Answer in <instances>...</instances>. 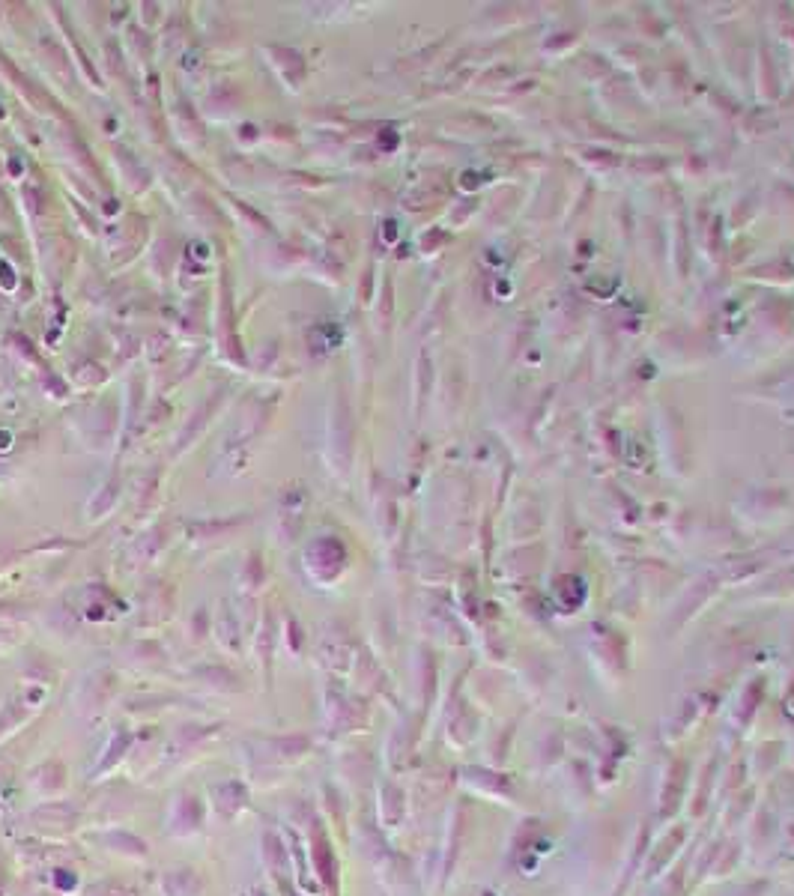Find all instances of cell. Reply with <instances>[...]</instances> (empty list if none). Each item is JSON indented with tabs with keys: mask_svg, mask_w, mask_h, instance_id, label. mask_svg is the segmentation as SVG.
Masks as SVG:
<instances>
[{
	"mask_svg": "<svg viewBox=\"0 0 794 896\" xmlns=\"http://www.w3.org/2000/svg\"><path fill=\"white\" fill-rule=\"evenodd\" d=\"M215 810H218V816L221 819H233L239 810H245V804H248V792H245V786L242 783H236V780H224V783H218L215 786Z\"/></svg>",
	"mask_w": 794,
	"mask_h": 896,
	"instance_id": "obj_1",
	"label": "cell"
},
{
	"mask_svg": "<svg viewBox=\"0 0 794 896\" xmlns=\"http://www.w3.org/2000/svg\"><path fill=\"white\" fill-rule=\"evenodd\" d=\"M162 891L165 896H200L203 894V879L195 870H171L162 876Z\"/></svg>",
	"mask_w": 794,
	"mask_h": 896,
	"instance_id": "obj_2",
	"label": "cell"
},
{
	"mask_svg": "<svg viewBox=\"0 0 794 896\" xmlns=\"http://www.w3.org/2000/svg\"><path fill=\"white\" fill-rule=\"evenodd\" d=\"M263 861H266V867H269L275 876H281V870H284V864H287L284 846H281V840H278L272 831L263 837Z\"/></svg>",
	"mask_w": 794,
	"mask_h": 896,
	"instance_id": "obj_3",
	"label": "cell"
},
{
	"mask_svg": "<svg viewBox=\"0 0 794 896\" xmlns=\"http://www.w3.org/2000/svg\"><path fill=\"white\" fill-rule=\"evenodd\" d=\"M305 747H308V741L299 738V735H287V738H278V741H275L278 756H290V759H293V756H302Z\"/></svg>",
	"mask_w": 794,
	"mask_h": 896,
	"instance_id": "obj_4",
	"label": "cell"
},
{
	"mask_svg": "<svg viewBox=\"0 0 794 896\" xmlns=\"http://www.w3.org/2000/svg\"><path fill=\"white\" fill-rule=\"evenodd\" d=\"M93 896H135V891L129 885H120V882H105L102 888H96Z\"/></svg>",
	"mask_w": 794,
	"mask_h": 896,
	"instance_id": "obj_5",
	"label": "cell"
}]
</instances>
